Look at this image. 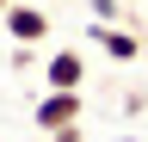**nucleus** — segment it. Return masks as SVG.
I'll list each match as a JSON object with an SVG mask.
<instances>
[{
	"label": "nucleus",
	"mask_w": 148,
	"mask_h": 142,
	"mask_svg": "<svg viewBox=\"0 0 148 142\" xmlns=\"http://www.w3.org/2000/svg\"><path fill=\"white\" fill-rule=\"evenodd\" d=\"M31 117H37V130H43V136L68 130V123H80V93H62V86H49V93L31 105Z\"/></svg>",
	"instance_id": "obj_1"
},
{
	"label": "nucleus",
	"mask_w": 148,
	"mask_h": 142,
	"mask_svg": "<svg viewBox=\"0 0 148 142\" xmlns=\"http://www.w3.org/2000/svg\"><path fill=\"white\" fill-rule=\"evenodd\" d=\"M0 25H6V37H12V43H25V49L49 37V12H37V6H25V0H12V6L0 12Z\"/></svg>",
	"instance_id": "obj_2"
},
{
	"label": "nucleus",
	"mask_w": 148,
	"mask_h": 142,
	"mask_svg": "<svg viewBox=\"0 0 148 142\" xmlns=\"http://www.w3.org/2000/svg\"><path fill=\"white\" fill-rule=\"evenodd\" d=\"M86 37L99 43L111 62H142V37H136V31H123V25H99V19H92V31H86Z\"/></svg>",
	"instance_id": "obj_3"
},
{
	"label": "nucleus",
	"mask_w": 148,
	"mask_h": 142,
	"mask_svg": "<svg viewBox=\"0 0 148 142\" xmlns=\"http://www.w3.org/2000/svg\"><path fill=\"white\" fill-rule=\"evenodd\" d=\"M43 80L62 86V93H80V80H86V56H80V49H56V56L43 62Z\"/></svg>",
	"instance_id": "obj_4"
},
{
	"label": "nucleus",
	"mask_w": 148,
	"mask_h": 142,
	"mask_svg": "<svg viewBox=\"0 0 148 142\" xmlns=\"http://www.w3.org/2000/svg\"><path fill=\"white\" fill-rule=\"evenodd\" d=\"M117 12H123L117 0H92V19H99V25H117Z\"/></svg>",
	"instance_id": "obj_5"
},
{
	"label": "nucleus",
	"mask_w": 148,
	"mask_h": 142,
	"mask_svg": "<svg viewBox=\"0 0 148 142\" xmlns=\"http://www.w3.org/2000/svg\"><path fill=\"white\" fill-rule=\"evenodd\" d=\"M56 142H80V123H68V130H56Z\"/></svg>",
	"instance_id": "obj_6"
},
{
	"label": "nucleus",
	"mask_w": 148,
	"mask_h": 142,
	"mask_svg": "<svg viewBox=\"0 0 148 142\" xmlns=\"http://www.w3.org/2000/svg\"><path fill=\"white\" fill-rule=\"evenodd\" d=\"M25 142H56V136H25Z\"/></svg>",
	"instance_id": "obj_7"
},
{
	"label": "nucleus",
	"mask_w": 148,
	"mask_h": 142,
	"mask_svg": "<svg viewBox=\"0 0 148 142\" xmlns=\"http://www.w3.org/2000/svg\"><path fill=\"white\" fill-rule=\"evenodd\" d=\"M123 142H148V136H123Z\"/></svg>",
	"instance_id": "obj_8"
},
{
	"label": "nucleus",
	"mask_w": 148,
	"mask_h": 142,
	"mask_svg": "<svg viewBox=\"0 0 148 142\" xmlns=\"http://www.w3.org/2000/svg\"><path fill=\"white\" fill-rule=\"evenodd\" d=\"M6 6H12V0H0V12H6Z\"/></svg>",
	"instance_id": "obj_9"
}]
</instances>
